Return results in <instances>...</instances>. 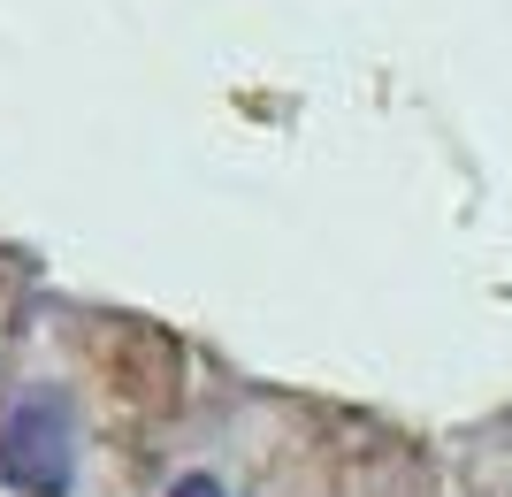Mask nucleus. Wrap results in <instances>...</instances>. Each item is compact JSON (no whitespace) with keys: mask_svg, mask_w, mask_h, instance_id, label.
Returning a JSON list of instances; mask_svg holds the SVG:
<instances>
[{"mask_svg":"<svg viewBox=\"0 0 512 497\" xmlns=\"http://www.w3.org/2000/svg\"><path fill=\"white\" fill-rule=\"evenodd\" d=\"M0 467L31 497L69 490V475H77V421H69L62 390H23L16 406L0 413Z\"/></svg>","mask_w":512,"mask_h":497,"instance_id":"nucleus-1","label":"nucleus"},{"mask_svg":"<svg viewBox=\"0 0 512 497\" xmlns=\"http://www.w3.org/2000/svg\"><path fill=\"white\" fill-rule=\"evenodd\" d=\"M169 497H222V482H214V475H184Z\"/></svg>","mask_w":512,"mask_h":497,"instance_id":"nucleus-2","label":"nucleus"}]
</instances>
